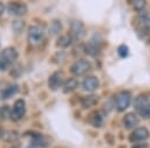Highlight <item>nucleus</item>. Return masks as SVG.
Masks as SVG:
<instances>
[{"label":"nucleus","instance_id":"obj_20","mask_svg":"<svg viewBox=\"0 0 150 148\" xmlns=\"http://www.w3.org/2000/svg\"><path fill=\"white\" fill-rule=\"evenodd\" d=\"M145 5H146L145 0H131V6L135 10H138V12L143 10L145 8Z\"/></svg>","mask_w":150,"mask_h":148},{"label":"nucleus","instance_id":"obj_3","mask_svg":"<svg viewBox=\"0 0 150 148\" xmlns=\"http://www.w3.org/2000/svg\"><path fill=\"white\" fill-rule=\"evenodd\" d=\"M45 38V29L40 24H30L28 27V43L32 47H38Z\"/></svg>","mask_w":150,"mask_h":148},{"label":"nucleus","instance_id":"obj_10","mask_svg":"<svg viewBox=\"0 0 150 148\" xmlns=\"http://www.w3.org/2000/svg\"><path fill=\"white\" fill-rule=\"evenodd\" d=\"M47 85H48V87L52 91L59 90L63 85V73H62V71H55V72H53L48 77Z\"/></svg>","mask_w":150,"mask_h":148},{"label":"nucleus","instance_id":"obj_2","mask_svg":"<svg viewBox=\"0 0 150 148\" xmlns=\"http://www.w3.org/2000/svg\"><path fill=\"white\" fill-rule=\"evenodd\" d=\"M136 112L146 119H150V93H141L134 100Z\"/></svg>","mask_w":150,"mask_h":148},{"label":"nucleus","instance_id":"obj_21","mask_svg":"<svg viewBox=\"0 0 150 148\" xmlns=\"http://www.w3.org/2000/svg\"><path fill=\"white\" fill-rule=\"evenodd\" d=\"M12 28H13V30L15 31V33H18V34H20L22 30H23V28H25V23L21 21V20H15V21H13V24H12Z\"/></svg>","mask_w":150,"mask_h":148},{"label":"nucleus","instance_id":"obj_19","mask_svg":"<svg viewBox=\"0 0 150 148\" xmlns=\"http://www.w3.org/2000/svg\"><path fill=\"white\" fill-rule=\"evenodd\" d=\"M89 121H90V124H91L93 126H95V127H101V126H103V117H102V114H101L98 111H95L94 113L90 114Z\"/></svg>","mask_w":150,"mask_h":148},{"label":"nucleus","instance_id":"obj_8","mask_svg":"<svg viewBox=\"0 0 150 148\" xmlns=\"http://www.w3.org/2000/svg\"><path fill=\"white\" fill-rule=\"evenodd\" d=\"M69 34L73 37L74 42H76L77 40H80L81 37H83L84 34H86L84 24L80 20H73L70 22V26H69Z\"/></svg>","mask_w":150,"mask_h":148},{"label":"nucleus","instance_id":"obj_24","mask_svg":"<svg viewBox=\"0 0 150 148\" xmlns=\"http://www.w3.org/2000/svg\"><path fill=\"white\" fill-rule=\"evenodd\" d=\"M131 148H149V146L146 143H142V142H137L136 145H134Z\"/></svg>","mask_w":150,"mask_h":148},{"label":"nucleus","instance_id":"obj_4","mask_svg":"<svg viewBox=\"0 0 150 148\" xmlns=\"http://www.w3.org/2000/svg\"><path fill=\"white\" fill-rule=\"evenodd\" d=\"M131 103V93L129 91H120L114 97V105L118 112L125 111Z\"/></svg>","mask_w":150,"mask_h":148},{"label":"nucleus","instance_id":"obj_12","mask_svg":"<svg viewBox=\"0 0 150 148\" xmlns=\"http://www.w3.org/2000/svg\"><path fill=\"white\" fill-rule=\"evenodd\" d=\"M73 43H74V40H73V37L70 36L69 33H67L64 35H59L56 37V41H55V45L60 49H66Z\"/></svg>","mask_w":150,"mask_h":148},{"label":"nucleus","instance_id":"obj_23","mask_svg":"<svg viewBox=\"0 0 150 148\" xmlns=\"http://www.w3.org/2000/svg\"><path fill=\"white\" fill-rule=\"evenodd\" d=\"M117 51H118V55H120V57H127L128 56V54H129V50H128V47L127 45H124V44H122V45H120L118 47V49H117Z\"/></svg>","mask_w":150,"mask_h":148},{"label":"nucleus","instance_id":"obj_6","mask_svg":"<svg viewBox=\"0 0 150 148\" xmlns=\"http://www.w3.org/2000/svg\"><path fill=\"white\" fill-rule=\"evenodd\" d=\"M26 113V103L23 99H18L14 101L12 108H11V120L16 122L23 118Z\"/></svg>","mask_w":150,"mask_h":148},{"label":"nucleus","instance_id":"obj_9","mask_svg":"<svg viewBox=\"0 0 150 148\" xmlns=\"http://www.w3.org/2000/svg\"><path fill=\"white\" fill-rule=\"evenodd\" d=\"M149 135H150V133L146 129V127L141 126V127H136L129 134L128 139H129L130 142H143L144 140H146L149 138Z\"/></svg>","mask_w":150,"mask_h":148},{"label":"nucleus","instance_id":"obj_1","mask_svg":"<svg viewBox=\"0 0 150 148\" xmlns=\"http://www.w3.org/2000/svg\"><path fill=\"white\" fill-rule=\"evenodd\" d=\"M19 56L18 50L14 47H7L0 52V71H7L16 61Z\"/></svg>","mask_w":150,"mask_h":148},{"label":"nucleus","instance_id":"obj_15","mask_svg":"<svg viewBox=\"0 0 150 148\" xmlns=\"http://www.w3.org/2000/svg\"><path fill=\"white\" fill-rule=\"evenodd\" d=\"M62 31V23L59 20H52L48 26V33L52 37H57Z\"/></svg>","mask_w":150,"mask_h":148},{"label":"nucleus","instance_id":"obj_7","mask_svg":"<svg viewBox=\"0 0 150 148\" xmlns=\"http://www.w3.org/2000/svg\"><path fill=\"white\" fill-rule=\"evenodd\" d=\"M6 9L8 10L9 14L19 17V16H22L27 13V5L22 1H19V0H13V1H9L6 6Z\"/></svg>","mask_w":150,"mask_h":148},{"label":"nucleus","instance_id":"obj_18","mask_svg":"<svg viewBox=\"0 0 150 148\" xmlns=\"http://www.w3.org/2000/svg\"><path fill=\"white\" fill-rule=\"evenodd\" d=\"M84 52L90 56H97L100 54V47L97 43L90 41L84 45Z\"/></svg>","mask_w":150,"mask_h":148},{"label":"nucleus","instance_id":"obj_16","mask_svg":"<svg viewBox=\"0 0 150 148\" xmlns=\"http://www.w3.org/2000/svg\"><path fill=\"white\" fill-rule=\"evenodd\" d=\"M77 86H79V82H77L74 77H70V78H67V79L63 82L62 90H63L64 93H70V92H73L74 90H76Z\"/></svg>","mask_w":150,"mask_h":148},{"label":"nucleus","instance_id":"obj_17","mask_svg":"<svg viewBox=\"0 0 150 148\" xmlns=\"http://www.w3.org/2000/svg\"><path fill=\"white\" fill-rule=\"evenodd\" d=\"M98 101V98L96 94L91 93V94H88V96H84L82 99H81V106L83 108H90L91 106L96 105Z\"/></svg>","mask_w":150,"mask_h":148},{"label":"nucleus","instance_id":"obj_13","mask_svg":"<svg viewBox=\"0 0 150 148\" xmlns=\"http://www.w3.org/2000/svg\"><path fill=\"white\" fill-rule=\"evenodd\" d=\"M138 124V117L136 113H127L123 117V126L127 129H132L134 127H136Z\"/></svg>","mask_w":150,"mask_h":148},{"label":"nucleus","instance_id":"obj_22","mask_svg":"<svg viewBox=\"0 0 150 148\" xmlns=\"http://www.w3.org/2000/svg\"><path fill=\"white\" fill-rule=\"evenodd\" d=\"M0 115H1V118H4V119L11 117V108H9L8 106H1V107H0Z\"/></svg>","mask_w":150,"mask_h":148},{"label":"nucleus","instance_id":"obj_25","mask_svg":"<svg viewBox=\"0 0 150 148\" xmlns=\"http://www.w3.org/2000/svg\"><path fill=\"white\" fill-rule=\"evenodd\" d=\"M5 10H6V6H5V5H4V3L0 1V16L2 15V13H4Z\"/></svg>","mask_w":150,"mask_h":148},{"label":"nucleus","instance_id":"obj_11","mask_svg":"<svg viewBox=\"0 0 150 148\" xmlns=\"http://www.w3.org/2000/svg\"><path fill=\"white\" fill-rule=\"evenodd\" d=\"M100 80L96 76H87L81 83V87L87 92H94L98 89Z\"/></svg>","mask_w":150,"mask_h":148},{"label":"nucleus","instance_id":"obj_5","mask_svg":"<svg viewBox=\"0 0 150 148\" xmlns=\"http://www.w3.org/2000/svg\"><path fill=\"white\" fill-rule=\"evenodd\" d=\"M90 70H91V63L88 59H86V58H79V59H76L71 64V66H70L71 75L76 76V77L83 76V75L88 73Z\"/></svg>","mask_w":150,"mask_h":148},{"label":"nucleus","instance_id":"obj_14","mask_svg":"<svg viewBox=\"0 0 150 148\" xmlns=\"http://www.w3.org/2000/svg\"><path fill=\"white\" fill-rule=\"evenodd\" d=\"M19 92V85L13 83V84H9L8 86H6L2 91H1V99L4 100H7L9 98H12L15 93Z\"/></svg>","mask_w":150,"mask_h":148}]
</instances>
